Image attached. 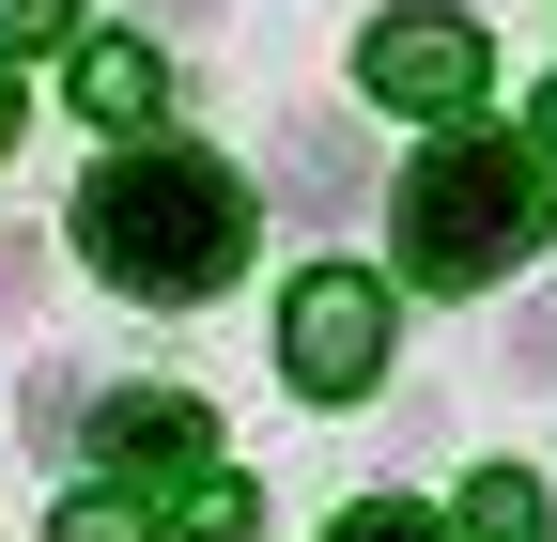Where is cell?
Here are the masks:
<instances>
[{
    "instance_id": "1",
    "label": "cell",
    "mask_w": 557,
    "mask_h": 542,
    "mask_svg": "<svg viewBox=\"0 0 557 542\" xmlns=\"http://www.w3.org/2000/svg\"><path fill=\"white\" fill-rule=\"evenodd\" d=\"M78 248H94V280L186 310V295H218L248 263V186L218 156H186V140H139V156H109L78 186Z\"/></svg>"
},
{
    "instance_id": "2",
    "label": "cell",
    "mask_w": 557,
    "mask_h": 542,
    "mask_svg": "<svg viewBox=\"0 0 557 542\" xmlns=\"http://www.w3.org/2000/svg\"><path fill=\"white\" fill-rule=\"evenodd\" d=\"M542 248V156L511 140H434L403 171V280H511V263Z\"/></svg>"
},
{
    "instance_id": "3",
    "label": "cell",
    "mask_w": 557,
    "mask_h": 542,
    "mask_svg": "<svg viewBox=\"0 0 557 542\" xmlns=\"http://www.w3.org/2000/svg\"><path fill=\"white\" fill-rule=\"evenodd\" d=\"M480 78H496V47H480L449 0H387V16L357 32V94L372 109H418V124H465Z\"/></svg>"
},
{
    "instance_id": "4",
    "label": "cell",
    "mask_w": 557,
    "mask_h": 542,
    "mask_svg": "<svg viewBox=\"0 0 557 542\" xmlns=\"http://www.w3.org/2000/svg\"><path fill=\"white\" fill-rule=\"evenodd\" d=\"M278 372H295L310 403H357L387 372V280H357V263H310L295 310H278Z\"/></svg>"
},
{
    "instance_id": "5",
    "label": "cell",
    "mask_w": 557,
    "mask_h": 542,
    "mask_svg": "<svg viewBox=\"0 0 557 542\" xmlns=\"http://www.w3.org/2000/svg\"><path fill=\"white\" fill-rule=\"evenodd\" d=\"M94 449L124 481H201V403L186 387H124V403H94Z\"/></svg>"
},
{
    "instance_id": "6",
    "label": "cell",
    "mask_w": 557,
    "mask_h": 542,
    "mask_svg": "<svg viewBox=\"0 0 557 542\" xmlns=\"http://www.w3.org/2000/svg\"><path fill=\"white\" fill-rule=\"evenodd\" d=\"M78 109L139 140V124L171 109V62H156V47H124V32H94V47H78Z\"/></svg>"
},
{
    "instance_id": "7",
    "label": "cell",
    "mask_w": 557,
    "mask_h": 542,
    "mask_svg": "<svg viewBox=\"0 0 557 542\" xmlns=\"http://www.w3.org/2000/svg\"><path fill=\"white\" fill-rule=\"evenodd\" d=\"M465 542H542V481L527 465H480L465 481Z\"/></svg>"
},
{
    "instance_id": "8",
    "label": "cell",
    "mask_w": 557,
    "mask_h": 542,
    "mask_svg": "<svg viewBox=\"0 0 557 542\" xmlns=\"http://www.w3.org/2000/svg\"><path fill=\"white\" fill-rule=\"evenodd\" d=\"M47 542H156V512H139V496H62Z\"/></svg>"
},
{
    "instance_id": "9",
    "label": "cell",
    "mask_w": 557,
    "mask_h": 542,
    "mask_svg": "<svg viewBox=\"0 0 557 542\" xmlns=\"http://www.w3.org/2000/svg\"><path fill=\"white\" fill-rule=\"evenodd\" d=\"M186 527H201V542H248V527H263V496H248V481H201V496H186Z\"/></svg>"
},
{
    "instance_id": "10",
    "label": "cell",
    "mask_w": 557,
    "mask_h": 542,
    "mask_svg": "<svg viewBox=\"0 0 557 542\" xmlns=\"http://www.w3.org/2000/svg\"><path fill=\"white\" fill-rule=\"evenodd\" d=\"M325 542H449V527H434V512H403V496H372V512H341Z\"/></svg>"
},
{
    "instance_id": "11",
    "label": "cell",
    "mask_w": 557,
    "mask_h": 542,
    "mask_svg": "<svg viewBox=\"0 0 557 542\" xmlns=\"http://www.w3.org/2000/svg\"><path fill=\"white\" fill-rule=\"evenodd\" d=\"M47 32H78V0H0V62H16V47H47Z\"/></svg>"
},
{
    "instance_id": "12",
    "label": "cell",
    "mask_w": 557,
    "mask_h": 542,
    "mask_svg": "<svg viewBox=\"0 0 557 542\" xmlns=\"http://www.w3.org/2000/svg\"><path fill=\"white\" fill-rule=\"evenodd\" d=\"M527 156H542V171H557V94H542V124H527Z\"/></svg>"
},
{
    "instance_id": "13",
    "label": "cell",
    "mask_w": 557,
    "mask_h": 542,
    "mask_svg": "<svg viewBox=\"0 0 557 542\" xmlns=\"http://www.w3.org/2000/svg\"><path fill=\"white\" fill-rule=\"evenodd\" d=\"M0 156H16V62H0Z\"/></svg>"
},
{
    "instance_id": "14",
    "label": "cell",
    "mask_w": 557,
    "mask_h": 542,
    "mask_svg": "<svg viewBox=\"0 0 557 542\" xmlns=\"http://www.w3.org/2000/svg\"><path fill=\"white\" fill-rule=\"evenodd\" d=\"M139 16H201V0H139Z\"/></svg>"
}]
</instances>
